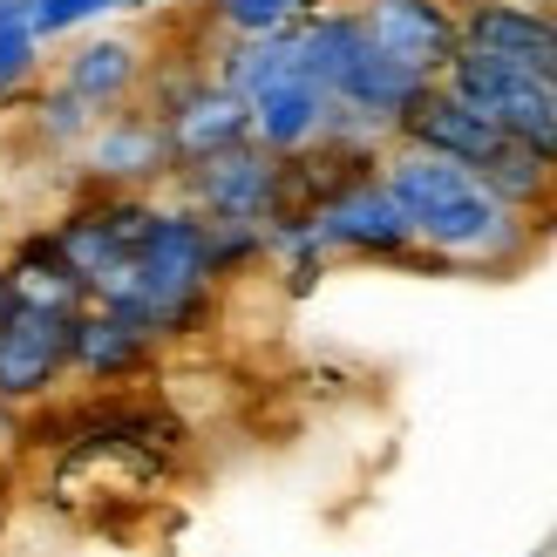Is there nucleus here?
Wrapping results in <instances>:
<instances>
[{
  "instance_id": "1a4fd4ad",
  "label": "nucleus",
  "mask_w": 557,
  "mask_h": 557,
  "mask_svg": "<svg viewBox=\"0 0 557 557\" xmlns=\"http://www.w3.org/2000/svg\"><path fill=\"white\" fill-rule=\"evenodd\" d=\"M144 62H150V48L136 41V35H82L69 54H62V69H54V82H69V89L89 102V109H123L136 102V82H144Z\"/></svg>"
},
{
  "instance_id": "423d86ee",
  "label": "nucleus",
  "mask_w": 557,
  "mask_h": 557,
  "mask_svg": "<svg viewBox=\"0 0 557 557\" xmlns=\"http://www.w3.org/2000/svg\"><path fill=\"white\" fill-rule=\"evenodd\" d=\"M354 14L381 54H395V62L422 69L435 82L462 54V8L456 0H354Z\"/></svg>"
},
{
  "instance_id": "7ed1b4c3",
  "label": "nucleus",
  "mask_w": 557,
  "mask_h": 557,
  "mask_svg": "<svg viewBox=\"0 0 557 557\" xmlns=\"http://www.w3.org/2000/svg\"><path fill=\"white\" fill-rule=\"evenodd\" d=\"M82 190H157L177 177V144L171 129L144 109H109L82 136Z\"/></svg>"
},
{
  "instance_id": "4be33fe9",
  "label": "nucleus",
  "mask_w": 557,
  "mask_h": 557,
  "mask_svg": "<svg viewBox=\"0 0 557 557\" xmlns=\"http://www.w3.org/2000/svg\"><path fill=\"white\" fill-rule=\"evenodd\" d=\"M14 313H21V286H14V272L0 265V326H8Z\"/></svg>"
},
{
  "instance_id": "5701e85b",
  "label": "nucleus",
  "mask_w": 557,
  "mask_h": 557,
  "mask_svg": "<svg viewBox=\"0 0 557 557\" xmlns=\"http://www.w3.org/2000/svg\"><path fill=\"white\" fill-rule=\"evenodd\" d=\"M144 8H157V0H116V14H144Z\"/></svg>"
},
{
  "instance_id": "f8f14e48",
  "label": "nucleus",
  "mask_w": 557,
  "mask_h": 557,
  "mask_svg": "<svg viewBox=\"0 0 557 557\" xmlns=\"http://www.w3.org/2000/svg\"><path fill=\"white\" fill-rule=\"evenodd\" d=\"M326 109H333V96L320 89L313 75H278V82H265V89L252 96V136L265 150H278V157H293V150H306V144H320V123H326Z\"/></svg>"
},
{
  "instance_id": "f257e3e1",
  "label": "nucleus",
  "mask_w": 557,
  "mask_h": 557,
  "mask_svg": "<svg viewBox=\"0 0 557 557\" xmlns=\"http://www.w3.org/2000/svg\"><path fill=\"white\" fill-rule=\"evenodd\" d=\"M381 184L395 190V205L408 211L414 245L456 259L462 272L476 278H504L523 259L537 252V225L517 218L510 205H496L476 171H462L449 157H429V150H408L395 144L381 157Z\"/></svg>"
},
{
  "instance_id": "9d476101",
  "label": "nucleus",
  "mask_w": 557,
  "mask_h": 557,
  "mask_svg": "<svg viewBox=\"0 0 557 557\" xmlns=\"http://www.w3.org/2000/svg\"><path fill=\"white\" fill-rule=\"evenodd\" d=\"M150 368H157V341L144 326L116 320L109 306H82V313H75L69 374H82V381H136Z\"/></svg>"
},
{
  "instance_id": "20e7f679",
  "label": "nucleus",
  "mask_w": 557,
  "mask_h": 557,
  "mask_svg": "<svg viewBox=\"0 0 557 557\" xmlns=\"http://www.w3.org/2000/svg\"><path fill=\"white\" fill-rule=\"evenodd\" d=\"M82 306H35L21 299V313L0 326V401H48L69 381V341H75Z\"/></svg>"
},
{
  "instance_id": "2eb2a0df",
  "label": "nucleus",
  "mask_w": 557,
  "mask_h": 557,
  "mask_svg": "<svg viewBox=\"0 0 557 557\" xmlns=\"http://www.w3.org/2000/svg\"><path fill=\"white\" fill-rule=\"evenodd\" d=\"M476 177H483V190L496 205H510L517 218H531L537 225V211H557V171L537 157V150H523V144H496V157H483L476 163Z\"/></svg>"
},
{
  "instance_id": "6ab92c4d",
  "label": "nucleus",
  "mask_w": 557,
  "mask_h": 557,
  "mask_svg": "<svg viewBox=\"0 0 557 557\" xmlns=\"http://www.w3.org/2000/svg\"><path fill=\"white\" fill-rule=\"evenodd\" d=\"M116 14V0H35L27 8V27H35V41H62V35H82V27H96Z\"/></svg>"
},
{
  "instance_id": "a211bd4d",
  "label": "nucleus",
  "mask_w": 557,
  "mask_h": 557,
  "mask_svg": "<svg viewBox=\"0 0 557 557\" xmlns=\"http://www.w3.org/2000/svg\"><path fill=\"white\" fill-rule=\"evenodd\" d=\"M306 14V0H211V21L225 35H278Z\"/></svg>"
},
{
  "instance_id": "412c9836",
  "label": "nucleus",
  "mask_w": 557,
  "mask_h": 557,
  "mask_svg": "<svg viewBox=\"0 0 557 557\" xmlns=\"http://www.w3.org/2000/svg\"><path fill=\"white\" fill-rule=\"evenodd\" d=\"M21 449V422H14V401H0V462Z\"/></svg>"
},
{
  "instance_id": "0eeeda50",
  "label": "nucleus",
  "mask_w": 557,
  "mask_h": 557,
  "mask_svg": "<svg viewBox=\"0 0 557 557\" xmlns=\"http://www.w3.org/2000/svg\"><path fill=\"white\" fill-rule=\"evenodd\" d=\"M462 48L496 54V62H510L557 89V8H537V0H469Z\"/></svg>"
},
{
  "instance_id": "dca6fc26",
  "label": "nucleus",
  "mask_w": 557,
  "mask_h": 557,
  "mask_svg": "<svg viewBox=\"0 0 557 557\" xmlns=\"http://www.w3.org/2000/svg\"><path fill=\"white\" fill-rule=\"evenodd\" d=\"M21 116H27V136H35L41 150H82V136L102 123V109H89L69 82H35L27 102H21Z\"/></svg>"
},
{
  "instance_id": "f03ea898",
  "label": "nucleus",
  "mask_w": 557,
  "mask_h": 557,
  "mask_svg": "<svg viewBox=\"0 0 557 557\" xmlns=\"http://www.w3.org/2000/svg\"><path fill=\"white\" fill-rule=\"evenodd\" d=\"M278 163L286 157L252 136V144H232L218 157L184 163L171 184H177V205L205 211L211 225H265L272 205H278Z\"/></svg>"
},
{
  "instance_id": "4468645a",
  "label": "nucleus",
  "mask_w": 557,
  "mask_h": 557,
  "mask_svg": "<svg viewBox=\"0 0 557 557\" xmlns=\"http://www.w3.org/2000/svg\"><path fill=\"white\" fill-rule=\"evenodd\" d=\"M0 265L14 272L21 299H35V306H89V293H82V278H75V265H69V252H62V238H54V225L21 232Z\"/></svg>"
},
{
  "instance_id": "9b49d317",
  "label": "nucleus",
  "mask_w": 557,
  "mask_h": 557,
  "mask_svg": "<svg viewBox=\"0 0 557 557\" xmlns=\"http://www.w3.org/2000/svg\"><path fill=\"white\" fill-rule=\"evenodd\" d=\"M429 82H435V75L408 69V62H395V54H381V48L368 41V48L347 62V75L333 82V102H347V109H360V116H374V123L395 129L408 109L429 96Z\"/></svg>"
},
{
  "instance_id": "39448f33",
  "label": "nucleus",
  "mask_w": 557,
  "mask_h": 557,
  "mask_svg": "<svg viewBox=\"0 0 557 557\" xmlns=\"http://www.w3.org/2000/svg\"><path fill=\"white\" fill-rule=\"evenodd\" d=\"M313 238L320 252L333 259H374V265H395L408 245H414V225L408 211L395 205V190H387L381 177H360L347 190H333V198L313 211Z\"/></svg>"
},
{
  "instance_id": "b1692460",
  "label": "nucleus",
  "mask_w": 557,
  "mask_h": 557,
  "mask_svg": "<svg viewBox=\"0 0 557 557\" xmlns=\"http://www.w3.org/2000/svg\"><path fill=\"white\" fill-rule=\"evenodd\" d=\"M537 8H557V0H537Z\"/></svg>"
},
{
  "instance_id": "f3484780",
  "label": "nucleus",
  "mask_w": 557,
  "mask_h": 557,
  "mask_svg": "<svg viewBox=\"0 0 557 557\" xmlns=\"http://www.w3.org/2000/svg\"><path fill=\"white\" fill-rule=\"evenodd\" d=\"M272 265V245H265V225H211V278L225 286L238 272H259Z\"/></svg>"
},
{
  "instance_id": "ddd939ff",
  "label": "nucleus",
  "mask_w": 557,
  "mask_h": 557,
  "mask_svg": "<svg viewBox=\"0 0 557 557\" xmlns=\"http://www.w3.org/2000/svg\"><path fill=\"white\" fill-rule=\"evenodd\" d=\"M163 129H171L177 171H184V163H198V157H218V150H232V144H252V102L232 96V89H218V82H205V89L190 96Z\"/></svg>"
},
{
  "instance_id": "6e6552de",
  "label": "nucleus",
  "mask_w": 557,
  "mask_h": 557,
  "mask_svg": "<svg viewBox=\"0 0 557 557\" xmlns=\"http://www.w3.org/2000/svg\"><path fill=\"white\" fill-rule=\"evenodd\" d=\"M395 144L408 150H429V157H449L462 163V171H476L483 157H496V144H504V129H496L483 109H469L456 89H442V82H429V96L408 109V116L395 123Z\"/></svg>"
},
{
  "instance_id": "aec40b11",
  "label": "nucleus",
  "mask_w": 557,
  "mask_h": 557,
  "mask_svg": "<svg viewBox=\"0 0 557 557\" xmlns=\"http://www.w3.org/2000/svg\"><path fill=\"white\" fill-rule=\"evenodd\" d=\"M41 62H48V41H27L14 54H0V109H21L27 89L41 82Z\"/></svg>"
}]
</instances>
